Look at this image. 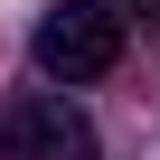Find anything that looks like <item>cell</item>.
<instances>
[{
	"instance_id": "6da1fadb",
	"label": "cell",
	"mask_w": 160,
	"mask_h": 160,
	"mask_svg": "<svg viewBox=\"0 0 160 160\" xmlns=\"http://www.w3.org/2000/svg\"><path fill=\"white\" fill-rule=\"evenodd\" d=\"M122 10H104V0H57V10L38 19V66L57 75V85H94V75H113L122 66Z\"/></svg>"
},
{
	"instance_id": "7a4b0ae2",
	"label": "cell",
	"mask_w": 160,
	"mask_h": 160,
	"mask_svg": "<svg viewBox=\"0 0 160 160\" xmlns=\"http://www.w3.org/2000/svg\"><path fill=\"white\" fill-rule=\"evenodd\" d=\"M0 160H94V122L66 94H19L0 104Z\"/></svg>"
},
{
	"instance_id": "3957f363",
	"label": "cell",
	"mask_w": 160,
	"mask_h": 160,
	"mask_svg": "<svg viewBox=\"0 0 160 160\" xmlns=\"http://www.w3.org/2000/svg\"><path fill=\"white\" fill-rule=\"evenodd\" d=\"M113 10H122V19H141V28L160 38V0H113Z\"/></svg>"
}]
</instances>
